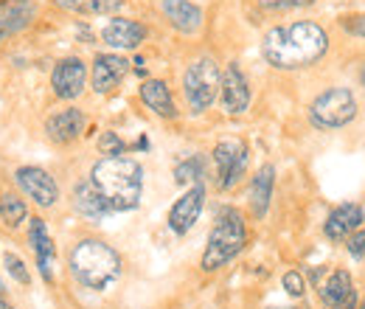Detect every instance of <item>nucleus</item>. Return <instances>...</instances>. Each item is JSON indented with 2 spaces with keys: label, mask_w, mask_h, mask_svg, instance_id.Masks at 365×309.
<instances>
[{
  "label": "nucleus",
  "mask_w": 365,
  "mask_h": 309,
  "mask_svg": "<svg viewBox=\"0 0 365 309\" xmlns=\"http://www.w3.org/2000/svg\"><path fill=\"white\" fill-rule=\"evenodd\" d=\"M329 51V34L312 20H298L289 26H275L262 40V56L278 71L312 68Z\"/></svg>",
  "instance_id": "obj_1"
},
{
  "label": "nucleus",
  "mask_w": 365,
  "mask_h": 309,
  "mask_svg": "<svg viewBox=\"0 0 365 309\" xmlns=\"http://www.w3.org/2000/svg\"><path fill=\"white\" fill-rule=\"evenodd\" d=\"M91 180L113 211L138 208L140 194H143V169L135 158L107 155L93 166Z\"/></svg>",
  "instance_id": "obj_2"
},
{
  "label": "nucleus",
  "mask_w": 365,
  "mask_h": 309,
  "mask_svg": "<svg viewBox=\"0 0 365 309\" xmlns=\"http://www.w3.org/2000/svg\"><path fill=\"white\" fill-rule=\"evenodd\" d=\"M71 273L82 287L104 293L121 278V256L101 239H82L71 250Z\"/></svg>",
  "instance_id": "obj_3"
},
{
  "label": "nucleus",
  "mask_w": 365,
  "mask_h": 309,
  "mask_svg": "<svg viewBox=\"0 0 365 309\" xmlns=\"http://www.w3.org/2000/svg\"><path fill=\"white\" fill-rule=\"evenodd\" d=\"M247 245V228H245V217L236 208H222L217 214V225L208 233V245L202 253L200 267L205 273H214L220 267H225L230 259H236Z\"/></svg>",
  "instance_id": "obj_4"
},
{
  "label": "nucleus",
  "mask_w": 365,
  "mask_h": 309,
  "mask_svg": "<svg viewBox=\"0 0 365 309\" xmlns=\"http://www.w3.org/2000/svg\"><path fill=\"white\" fill-rule=\"evenodd\" d=\"M360 116V101L351 88H329L309 104V121L318 130H343Z\"/></svg>",
  "instance_id": "obj_5"
},
{
  "label": "nucleus",
  "mask_w": 365,
  "mask_h": 309,
  "mask_svg": "<svg viewBox=\"0 0 365 309\" xmlns=\"http://www.w3.org/2000/svg\"><path fill=\"white\" fill-rule=\"evenodd\" d=\"M220 90H222V71L211 56H202L188 65V71L182 76V93H185L188 110L194 116L205 113L217 101Z\"/></svg>",
  "instance_id": "obj_6"
},
{
  "label": "nucleus",
  "mask_w": 365,
  "mask_h": 309,
  "mask_svg": "<svg viewBox=\"0 0 365 309\" xmlns=\"http://www.w3.org/2000/svg\"><path fill=\"white\" fill-rule=\"evenodd\" d=\"M250 149L242 141H220L214 146V166H217V186L230 191L247 172Z\"/></svg>",
  "instance_id": "obj_7"
},
{
  "label": "nucleus",
  "mask_w": 365,
  "mask_h": 309,
  "mask_svg": "<svg viewBox=\"0 0 365 309\" xmlns=\"http://www.w3.org/2000/svg\"><path fill=\"white\" fill-rule=\"evenodd\" d=\"M88 82V65L79 59V56H68L62 62H56L53 74H51V88L53 96L62 98V101H71V98H79L82 90Z\"/></svg>",
  "instance_id": "obj_8"
},
{
  "label": "nucleus",
  "mask_w": 365,
  "mask_h": 309,
  "mask_svg": "<svg viewBox=\"0 0 365 309\" xmlns=\"http://www.w3.org/2000/svg\"><path fill=\"white\" fill-rule=\"evenodd\" d=\"M205 208V186L197 183V186H188V191L182 194L180 200L172 206L169 211V228L178 233V236H185Z\"/></svg>",
  "instance_id": "obj_9"
},
{
  "label": "nucleus",
  "mask_w": 365,
  "mask_h": 309,
  "mask_svg": "<svg viewBox=\"0 0 365 309\" xmlns=\"http://www.w3.org/2000/svg\"><path fill=\"white\" fill-rule=\"evenodd\" d=\"M17 186L23 188V194H29L43 208H51L59 200L56 180L48 175L46 169H40V166H23V169H17Z\"/></svg>",
  "instance_id": "obj_10"
},
{
  "label": "nucleus",
  "mask_w": 365,
  "mask_h": 309,
  "mask_svg": "<svg viewBox=\"0 0 365 309\" xmlns=\"http://www.w3.org/2000/svg\"><path fill=\"white\" fill-rule=\"evenodd\" d=\"M127 74H130V59L118 54H98L93 59V90L98 96H107L124 82Z\"/></svg>",
  "instance_id": "obj_11"
},
{
  "label": "nucleus",
  "mask_w": 365,
  "mask_h": 309,
  "mask_svg": "<svg viewBox=\"0 0 365 309\" xmlns=\"http://www.w3.org/2000/svg\"><path fill=\"white\" fill-rule=\"evenodd\" d=\"M365 222V211L363 206H357V203H343V206H337L326 222H323V236L329 239V242H346L357 228H363Z\"/></svg>",
  "instance_id": "obj_12"
},
{
  "label": "nucleus",
  "mask_w": 365,
  "mask_h": 309,
  "mask_svg": "<svg viewBox=\"0 0 365 309\" xmlns=\"http://www.w3.org/2000/svg\"><path fill=\"white\" fill-rule=\"evenodd\" d=\"M222 107L228 116H242L247 107H250V85H247V76L242 74V68L236 62H230L222 74Z\"/></svg>",
  "instance_id": "obj_13"
},
{
  "label": "nucleus",
  "mask_w": 365,
  "mask_h": 309,
  "mask_svg": "<svg viewBox=\"0 0 365 309\" xmlns=\"http://www.w3.org/2000/svg\"><path fill=\"white\" fill-rule=\"evenodd\" d=\"M85 124H88V118H85V113L79 107H65V110L48 116L46 135L53 143H71V141H76L79 135L85 133Z\"/></svg>",
  "instance_id": "obj_14"
},
{
  "label": "nucleus",
  "mask_w": 365,
  "mask_h": 309,
  "mask_svg": "<svg viewBox=\"0 0 365 309\" xmlns=\"http://www.w3.org/2000/svg\"><path fill=\"white\" fill-rule=\"evenodd\" d=\"M101 40L110 45V48H121V51H135L138 45L146 40V29L130 20V17H113L104 31H101Z\"/></svg>",
  "instance_id": "obj_15"
},
{
  "label": "nucleus",
  "mask_w": 365,
  "mask_h": 309,
  "mask_svg": "<svg viewBox=\"0 0 365 309\" xmlns=\"http://www.w3.org/2000/svg\"><path fill=\"white\" fill-rule=\"evenodd\" d=\"M34 20L31 0H0V43L17 31H23Z\"/></svg>",
  "instance_id": "obj_16"
},
{
  "label": "nucleus",
  "mask_w": 365,
  "mask_h": 309,
  "mask_svg": "<svg viewBox=\"0 0 365 309\" xmlns=\"http://www.w3.org/2000/svg\"><path fill=\"white\" fill-rule=\"evenodd\" d=\"M29 242H31V248H34V253H37V267H40L43 278L51 281V278H53L51 267H53V259H56V248H53V239H51V233H48L46 220H40V217L31 220V225H29Z\"/></svg>",
  "instance_id": "obj_17"
},
{
  "label": "nucleus",
  "mask_w": 365,
  "mask_h": 309,
  "mask_svg": "<svg viewBox=\"0 0 365 309\" xmlns=\"http://www.w3.org/2000/svg\"><path fill=\"white\" fill-rule=\"evenodd\" d=\"M163 14L182 34H197L202 26V9L191 0H163Z\"/></svg>",
  "instance_id": "obj_18"
},
{
  "label": "nucleus",
  "mask_w": 365,
  "mask_h": 309,
  "mask_svg": "<svg viewBox=\"0 0 365 309\" xmlns=\"http://www.w3.org/2000/svg\"><path fill=\"white\" fill-rule=\"evenodd\" d=\"M318 295H320V301H323V307H340V304H346L349 298H354L357 290H354L351 273H349V270H334V273H329L326 281L320 284Z\"/></svg>",
  "instance_id": "obj_19"
},
{
  "label": "nucleus",
  "mask_w": 365,
  "mask_h": 309,
  "mask_svg": "<svg viewBox=\"0 0 365 309\" xmlns=\"http://www.w3.org/2000/svg\"><path fill=\"white\" fill-rule=\"evenodd\" d=\"M140 101L160 118H178V107H175L172 90L163 79H146L140 85Z\"/></svg>",
  "instance_id": "obj_20"
},
{
  "label": "nucleus",
  "mask_w": 365,
  "mask_h": 309,
  "mask_svg": "<svg viewBox=\"0 0 365 309\" xmlns=\"http://www.w3.org/2000/svg\"><path fill=\"white\" fill-rule=\"evenodd\" d=\"M273 188H275V169L270 163H264L253 180H250V211L256 220H264L267 208H270V200H273Z\"/></svg>",
  "instance_id": "obj_21"
},
{
  "label": "nucleus",
  "mask_w": 365,
  "mask_h": 309,
  "mask_svg": "<svg viewBox=\"0 0 365 309\" xmlns=\"http://www.w3.org/2000/svg\"><path fill=\"white\" fill-rule=\"evenodd\" d=\"M73 206L88 220H104L107 214H113V208L107 206V200L101 197V191L93 186V180H82L73 188Z\"/></svg>",
  "instance_id": "obj_22"
},
{
  "label": "nucleus",
  "mask_w": 365,
  "mask_h": 309,
  "mask_svg": "<svg viewBox=\"0 0 365 309\" xmlns=\"http://www.w3.org/2000/svg\"><path fill=\"white\" fill-rule=\"evenodd\" d=\"M53 3L73 14H113L124 6V0H53Z\"/></svg>",
  "instance_id": "obj_23"
},
{
  "label": "nucleus",
  "mask_w": 365,
  "mask_h": 309,
  "mask_svg": "<svg viewBox=\"0 0 365 309\" xmlns=\"http://www.w3.org/2000/svg\"><path fill=\"white\" fill-rule=\"evenodd\" d=\"M202 177H205V161H202V155H194V158L182 161V163H178V169H175V180L180 186H197V183H202Z\"/></svg>",
  "instance_id": "obj_24"
},
{
  "label": "nucleus",
  "mask_w": 365,
  "mask_h": 309,
  "mask_svg": "<svg viewBox=\"0 0 365 309\" xmlns=\"http://www.w3.org/2000/svg\"><path fill=\"white\" fill-rule=\"evenodd\" d=\"M26 214H29V208H26V203L20 197H14V194L0 197V220L6 222L9 228H17L20 222L26 220Z\"/></svg>",
  "instance_id": "obj_25"
},
{
  "label": "nucleus",
  "mask_w": 365,
  "mask_h": 309,
  "mask_svg": "<svg viewBox=\"0 0 365 309\" xmlns=\"http://www.w3.org/2000/svg\"><path fill=\"white\" fill-rule=\"evenodd\" d=\"M281 284H284V290H287L292 298H301V295L307 293V278H304L301 270H287L284 278H281Z\"/></svg>",
  "instance_id": "obj_26"
},
{
  "label": "nucleus",
  "mask_w": 365,
  "mask_h": 309,
  "mask_svg": "<svg viewBox=\"0 0 365 309\" xmlns=\"http://www.w3.org/2000/svg\"><path fill=\"white\" fill-rule=\"evenodd\" d=\"M98 152H101L104 158H107V155H124V152H127V143L115 133H101V138H98Z\"/></svg>",
  "instance_id": "obj_27"
},
{
  "label": "nucleus",
  "mask_w": 365,
  "mask_h": 309,
  "mask_svg": "<svg viewBox=\"0 0 365 309\" xmlns=\"http://www.w3.org/2000/svg\"><path fill=\"white\" fill-rule=\"evenodd\" d=\"M3 265H6L9 275H11L14 281H20V284H29V281H31V275H29V270H26V265H23V259H20V256L6 253V256H3Z\"/></svg>",
  "instance_id": "obj_28"
},
{
  "label": "nucleus",
  "mask_w": 365,
  "mask_h": 309,
  "mask_svg": "<svg viewBox=\"0 0 365 309\" xmlns=\"http://www.w3.org/2000/svg\"><path fill=\"white\" fill-rule=\"evenodd\" d=\"M346 250H349V256L351 259H365V228H357L349 239H346Z\"/></svg>",
  "instance_id": "obj_29"
},
{
  "label": "nucleus",
  "mask_w": 365,
  "mask_h": 309,
  "mask_svg": "<svg viewBox=\"0 0 365 309\" xmlns=\"http://www.w3.org/2000/svg\"><path fill=\"white\" fill-rule=\"evenodd\" d=\"M340 26L346 29V34L351 37H363L365 40V14H349L340 20Z\"/></svg>",
  "instance_id": "obj_30"
},
{
  "label": "nucleus",
  "mask_w": 365,
  "mask_h": 309,
  "mask_svg": "<svg viewBox=\"0 0 365 309\" xmlns=\"http://www.w3.org/2000/svg\"><path fill=\"white\" fill-rule=\"evenodd\" d=\"M315 0H259V6L270 9V11H284V9H301V6H312Z\"/></svg>",
  "instance_id": "obj_31"
},
{
  "label": "nucleus",
  "mask_w": 365,
  "mask_h": 309,
  "mask_svg": "<svg viewBox=\"0 0 365 309\" xmlns=\"http://www.w3.org/2000/svg\"><path fill=\"white\" fill-rule=\"evenodd\" d=\"M357 304H360V301H357V295H354V298H349V301L340 304V307H326V309H357Z\"/></svg>",
  "instance_id": "obj_32"
},
{
  "label": "nucleus",
  "mask_w": 365,
  "mask_h": 309,
  "mask_svg": "<svg viewBox=\"0 0 365 309\" xmlns=\"http://www.w3.org/2000/svg\"><path fill=\"white\" fill-rule=\"evenodd\" d=\"M360 85L365 88V65H363V71H360Z\"/></svg>",
  "instance_id": "obj_33"
},
{
  "label": "nucleus",
  "mask_w": 365,
  "mask_h": 309,
  "mask_svg": "<svg viewBox=\"0 0 365 309\" xmlns=\"http://www.w3.org/2000/svg\"><path fill=\"white\" fill-rule=\"evenodd\" d=\"M0 309H11V307H9V304H6V301H3V298H0Z\"/></svg>",
  "instance_id": "obj_34"
},
{
  "label": "nucleus",
  "mask_w": 365,
  "mask_h": 309,
  "mask_svg": "<svg viewBox=\"0 0 365 309\" xmlns=\"http://www.w3.org/2000/svg\"><path fill=\"white\" fill-rule=\"evenodd\" d=\"M357 309H365V298L360 301V304H357Z\"/></svg>",
  "instance_id": "obj_35"
},
{
  "label": "nucleus",
  "mask_w": 365,
  "mask_h": 309,
  "mask_svg": "<svg viewBox=\"0 0 365 309\" xmlns=\"http://www.w3.org/2000/svg\"><path fill=\"white\" fill-rule=\"evenodd\" d=\"M292 309H301V307H292Z\"/></svg>",
  "instance_id": "obj_36"
},
{
  "label": "nucleus",
  "mask_w": 365,
  "mask_h": 309,
  "mask_svg": "<svg viewBox=\"0 0 365 309\" xmlns=\"http://www.w3.org/2000/svg\"><path fill=\"white\" fill-rule=\"evenodd\" d=\"M0 290H3V284H0Z\"/></svg>",
  "instance_id": "obj_37"
}]
</instances>
